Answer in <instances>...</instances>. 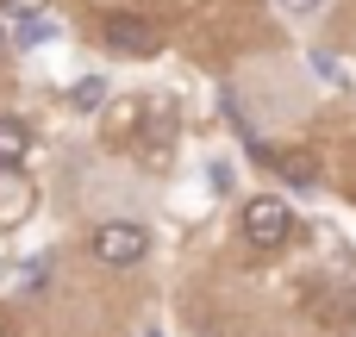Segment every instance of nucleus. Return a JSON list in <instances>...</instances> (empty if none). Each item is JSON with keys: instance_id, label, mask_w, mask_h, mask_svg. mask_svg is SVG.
<instances>
[{"instance_id": "nucleus-1", "label": "nucleus", "mask_w": 356, "mask_h": 337, "mask_svg": "<svg viewBox=\"0 0 356 337\" xmlns=\"http://www.w3.org/2000/svg\"><path fill=\"white\" fill-rule=\"evenodd\" d=\"M238 231H244V244H257V250H282V244L294 238V213H288L282 194H250L244 213H238Z\"/></svg>"}, {"instance_id": "nucleus-2", "label": "nucleus", "mask_w": 356, "mask_h": 337, "mask_svg": "<svg viewBox=\"0 0 356 337\" xmlns=\"http://www.w3.org/2000/svg\"><path fill=\"white\" fill-rule=\"evenodd\" d=\"M94 256L100 263H113V269H131V263H144V250H150V231L144 225H131V219H106V225H94Z\"/></svg>"}, {"instance_id": "nucleus-3", "label": "nucleus", "mask_w": 356, "mask_h": 337, "mask_svg": "<svg viewBox=\"0 0 356 337\" xmlns=\"http://www.w3.org/2000/svg\"><path fill=\"white\" fill-rule=\"evenodd\" d=\"M100 31H106V44H113L119 56H156V50H163V31H156L144 13H106Z\"/></svg>"}, {"instance_id": "nucleus-4", "label": "nucleus", "mask_w": 356, "mask_h": 337, "mask_svg": "<svg viewBox=\"0 0 356 337\" xmlns=\"http://www.w3.org/2000/svg\"><path fill=\"white\" fill-rule=\"evenodd\" d=\"M31 206H38V188L19 169H0V225H25Z\"/></svg>"}, {"instance_id": "nucleus-5", "label": "nucleus", "mask_w": 356, "mask_h": 337, "mask_svg": "<svg viewBox=\"0 0 356 337\" xmlns=\"http://www.w3.org/2000/svg\"><path fill=\"white\" fill-rule=\"evenodd\" d=\"M269 169H275L288 188H300V194H313V181H319V163H313V150H269Z\"/></svg>"}, {"instance_id": "nucleus-6", "label": "nucleus", "mask_w": 356, "mask_h": 337, "mask_svg": "<svg viewBox=\"0 0 356 337\" xmlns=\"http://www.w3.org/2000/svg\"><path fill=\"white\" fill-rule=\"evenodd\" d=\"M25 150H31V125L13 119V113H0V169H19Z\"/></svg>"}, {"instance_id": "nucleus-7", "label": "nucleus", "mask_w": 356, "mask_h": 337, "mask_svg": "<svg viewBox=\"0 0 356 337\" xmlns=\"http://www.w3.org/2000/svg\"><path fill=\"white\" fill-rule=\"evenodd\" d=\"M106 94H113V88H106L100 75H81V81L69 88V106H75V113H100V106H106Z\"/></svg>"}, {"instance_id": "nucleus-8", "label": "nucleus", "mask_w": 356, "mask_h": 337, "mask_svg": "<svg viewBox=\"0 0 356 337\" xmlns=\"http://www.w3.org/2000/svg\"><path fill=\"white\" fill-rule=\"evenodd\" d=\"M56 38V25L38 13V19H13V44H50Z\"/></svg>"}, {"instance_id": "nucleus-9", "label": "nucleus", "mask_w": 356, "mask_h": 337, "mask_svg": "<svg viewBox=\"0 0 356 337\" xmlns=\"http://www.w3.org/2000/svg\"><path fill=\"white\" fill-rule=\"evenodd\" d=\"M0 13H13V19H38V13H50V0H0Z\"/></svg>"}, {"instance_id": "nucleus-10", "label": "nucleus", "mask_w": 356, "mask_h": 337, "mask_svg": "<svg viewBox=\"0 0 356 337\" xmlns=\"http://www.w3.org/2000/svg\"><path fill=\"white\" fill-rule=\"evenodd\" d=\"M325 0H282V13H319Z\"/></svg>"}, {"instance_id": "nucleus-11", "label": "nucleus", "mask_w": 356, "mask_h": 337, "mask_svg": "<svg viewBox=\"0 0 356 337\" xmlns=\"http://www.w3.org/2000/svg\"><path fill=\"white\" fill-rule=\"evenodd\" d=\"M0 50H6V25H0Z\"/></svg>"}, {"instance_id": "nucleus-12", "label": "nucleus", "mask_w": 356, "mask_h": 337, "mask_svg": "<svg viewBox=\"0 0 356 337\" xmlns=\"http://www.w3.org/2000/svg\"><path fill=\"white\" fill-rule=\"evenodd\" d=\"M0 337H6V325H0Z\"/></svg>"}]
</instances>
